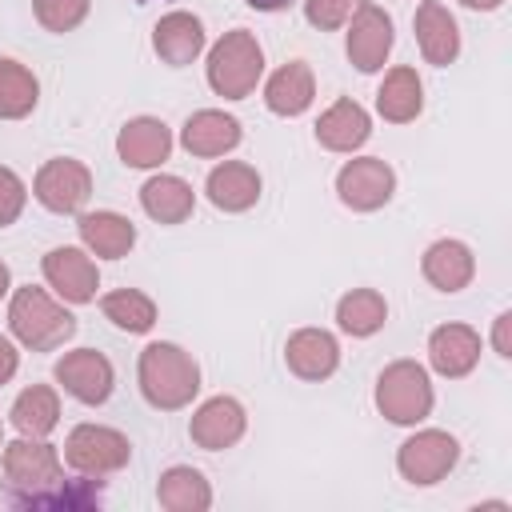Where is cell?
<instances>
[{
    "label": "cell",
    "instance_id": "obj_1",
    "mask_svg": "<svg viewBox=\"0 0 512 512\" xmlns=\"http://www.w3.org/2000/svg\"><path fill=\"white\" fill-rule=\"evenodd\" d=\"M136 380H140V392H144V400L152 408L176 412V408H188L192 396L200 392V364L180 344L156 340V344H148L140 352Z\"/></svg>",
    "mask_w": 512,
    "mask_h": 512
},
{
    "label": "cell",
    "instance_id": "obj_2",
    "mask_svg": "<svg viewBox=\"0 0 512 512\" xmlns=\"http://www.w3.org/2000/svg\"><path fill=\"white\" fill-rule=\"evenodd\" d=\"M8 328H12V336H16L24 348H32V352H52V348H60L64 340L76 336V316L64 312L44 288L28 284V288H16V292H12Z\"/></svg>",
    "mask_w": 512,
    "mask_h": 512
},
{
    "label": "cell",
    "instance_id": "obj_3",
    "mask_svg": "<svg viewBox=\"0 0 512 512\" xmlns=\"http://www.w3.org/2000/svg\"><path fill=\"white\" fill-rule=\"evenodd\" d=\"M264 72V52L252 32L232 28L208 52V84L224 100H244Z\"/></svg>",
    "mask_w": 512,
    "mask_h": 512
},
{
    "label": "cell",
    "instance_id": "obj_4",
    "mask_svg": "<svg viewBox=\"0 0 512 512\" xmlns=\"http://www.w3.org/2000/svg\"><path fill=\"white\" fill-rule=\"evenodd\" d=\"M432 400L436 396H432L428 372L416 360H392L376 376V408L392 424H420L432 412Z\"/></svg>",
    "mask_w": 512,
    "mask_h": 512
},
{
    "label": "cell",
    "instance_id": "obj_5",
    "mask_svg": "<svg viewBox=\"0 0 512 512\" xmlns=\"http://www.w3.org/2000/svg\"><path fill=\"white\" fill-rule=\"evenodd\" d=\"M64 460L80 476H112L132 460V444L124 432L104 428V424H76L64 440Z\"/></svg>",
    "mask_w": 512,
    "mask_h": 512
},
{
    "label": "cell",
    "instance_id": "obj_6",
    "mask_svg": "<svg viewBox=\"0 0 512 512\" xmlns=\"http://www.w3.org/2000/svg\"><path fill=\"white\" fill-rule=\"evenodd\" d=\"M456 460H460V444H456V436H448L440 428H424V432L408 436L396 452L400 476L416 488H428V484L444 480L456 468Z\"/></svg>",
    "mask_w": 512,
    "mask_h": 512
},
{
    "label": "cell",
    "instance_id": "obj_7",
    "mask_svg": "<svg viewBox=\"0 0 512 512\" xmlns=\"http://www.w3.org/2000/svg\"><path fill=\"white\" fill-rule=\"evenodd\" d=\"M32 196H36L48 212H56V216L80 212V208L88 204V196H92V172H88L80 160H72V156H56V160H48V164L36 172Z\"/></svg>",
    "mask_w": 512,
    "mask_h": 512
},
{
    "label": "cell",
    "instance_id": "obj_8",
    "mask_svg": "<svg viewBox=\"0 0 512 512\" xmlns=\"http://www.w3.org/2000/svg\"><path fill=\"white\" fill-rule=\"evenodd\" d=\"M392 192H396V172L380 156L348 160L336 172V196L352 212H376V208H384L392 200Z\"/></svg>",
    "mask_w": 512,
    "mask_h": 512
},
{
    "label": "cell",
    "instance_id": "obj_9",
    "mask_svg": "<svg viewBox=\"0 0 512 512\" xmlns=\"http://www.w3.org/2000/svg\"><path fill=\"white\" fill-rule=\"evenodd\" d=\"M56 384H64L68 396H76L80 404H104L116 388V372H112V360L96 348H76V352H64L52 368Z\"/></svg>",
    "mask_w": 512,
    "mask_h": 512
},
{
    "label": "cell",
    "instance_id": "obj_10",
    "mask_svg": "<svg viewBox=\"0 0 512 512\" xmlns=\"http://www.w3.org/2000/svg\"><path fill=\"white\" fill-rule=\"evenodd\" d=\"M248 428V416H244V404L232 400V396H212L204 400L192 420H188V436L196 448L204 452H220V448H232Z\"/></svg>",
    "mask_w": 512,
    "mask_h": 512
},
{
    "label": "cell",
    "instance_id": "obj_11",
    "mask_svg": "<svg viewBox=\"0 0 512 512\" xmlns=\"http://www.w3.org/2000/svg\"><path fill=\"white\" fill-rule=\"evenodd\" d=\"M392 52V16L376 4H360L356 16L348 20V60L360 72H376L384 68Z\"/></svg>",
    "mask_w": 512,
    "mask_h": 512
},
{
    "label": "cell",
    "instance_id": "obj_12",
    "mask_svg": "<svg viewBox=\"0 0 512 512\" xmlns=\"http://www.w3.org/2000/svg\"><path fill=\"white\" fill-rule=\"evenodd\" d=\"M44 280L48 288H56L68 304H92L96 288H100V272L92 264V256L84 248H52L44 256Z\"/></svg>",
    "mask_w": 512,
    "mask_h": 512
},
{
    "label": "cell",
    "instance_id": "obj_13",
    "mask_svg": "<svg viewBox=\"0 0 512 512\" xmlns=\"http://www.w3.org/2000/svg\"><path fill=\"white\" fill-rule=\"evenodd\" d=\"M284 364L300 380H328L340 368V344L324 328H300L284 344Z\"/></svg>",
    "mask_w": 512,
    "mask_h": 512
},
{
    "label": "cell",
    "instance_id": "obj_14",
    "mask_svg": "<svg viewBox=\"0 0 512 512\" xmlns=\"http://www.w3.org/2000/svg\"><path fill=\"white\" fill-rule=\"evenodd\" d=\"M480 360V332L468 328V324H440L432 328L428 336V364L448 376V380H460L476 368Z\"/></svg>",
    "mask_w": 512,
    "mask_h": 512
},
{
    "label": "cell",
    "instance_id": "obj_15",
    "mask_svg": "<svg viewBox=\"0 0 512 512\" xmlns=\"http://www.w3.org/2000/svg\"><path fill=\"white\" fill-rule=\"evenodd\" d=\"M412 28H416V44H420V52H424L428 64L448 68L460 56V28H456L452 12L440 0H420Z\"/></svg>",
    "mask_w": 512,
    "mask_h": 512
},
{
    "label": "cell",
    "instance_id": "obj_16",
    "mask_svg": "<svg viewBox=\"0 0 512 512\" xmlns=\"http://www.w3.org/2000/svg\"><path fill=\"white\" fill-rule=\"evenodd\" d=\"M168 152H172V132L156 116H136L116 136V156L128 168H156L168 160Z\"/></svg>",
    "mask_w": 512,
    "mask_h": 512
},
{
    "label": "cell",
    "instance_id": "obj_17",
    "mask_svg": "<svg viewBox=\"0 0 512 512\" xmlns=\"http://www.w3.org/2000/svg\"><path fill=\"white\" fill-rule=\"evenodd\" d=\"M204 192L220 212H248L260 200V172L244 160H224L208 172Z\"/></svg>",
    "mask_w": 512,
    "mask_h": 512
},
{
    "label": "cell",
    "instance_id": "obj_18",
    "mask_svg": "<svg viewBox=\"0 0 512 512\" xmlns=\"http://www.w3.org/2000/svg\"><path fill=\"white\" fill-rule=\"evenodd\" d=\"M420 272L436 292H460L476 276V256L460 240H436V244H428L424 260H420Z\"/></svg>",
    "mask_w": 512,
    "mask_h": 512
},
{
    "label": "cell",
    "instance_id": "obj_19",
    "mask_svg": "<svg viewBox=\"0 0 512 512\" xmlns=\"http://www.w3.org/2000/svg\"><path fill=\"white\" fill-rule=\"evenodd\" d=\"M152 48H156V56L164 64L184 68L204 52V24L192 12H168L152 28Z\"/></svg>",
    "mask_w": 512,
    "mask_h": 512
},
{
    "label": "cell",
    "instance_id": "obj_20",
    "mask_svg": "<svg viewBox=\"0 0 512 512\" xmlns=\"http://www.w3.org/2000/svg\"><path fill=\"white\" fill-rule=\"evenodd\" d=\"M372 136V120H368V112L356 104V100H336L328 112H320V120H316V140H320V148H328V152H356L364 140Z\"/></svg>",
    "mask_w": 512,
    "mask_h": 512
},
{
    "label": "cell",
    "instance_id": "obj_21",
    "mask_svg": "<svg viewBox=\"0 0 512 512\" xmlns=\"http://www.w3.org/2000/svg\"><path fill=\"white\" fill-rule=\"evenodd\" d=\"M180 144L192 156H224L240 144V120L228 116V112H216V108L192 112L184 132H180Z\"/></svg>",
    "mask_w": 512,
    "mask_h": 512
},
{
    "label": "cell",
    "instance_id": "obj_22",
    "mask_svg": "<svg viewBox=\"0 0 512 512\" xmlns=\"http://www.w3.org/2000/svg\"><path fill=\"white\" fill-rule=\"evenodd\" d=\"M312 96H316V80H312V68L304 60H288L264 84V104L276 116H300V112H308Z\"/></svg>",
    "mask_w": 512,
    "mask_h": 512
},
{
    "label": "cell",
    "instance_id": "obj_23",
    "mask_svg": "<svg viewBox=\"0 0 512 512\" xmlns=\"http://www.w3.org/2000/svg\"><path fill=\"white\" fill-rule=\"evenodd\" d=\"M420 108H424V84H420L416 68L396 64V68L384 76L380 92H376V112H380L388 124H408V120L420 116Z\"/></svg>",
    "mask_w": 512,
    "mask_h": 512
},
{
    "label": "cell",
    "instance_id": "obj_24",
    "mask_svg": "<svg viewBox=\"0 0 512 512\" xmlns=\"http://www.w3.org/2000/svg\"><path fill=\"white\" fill-rule=\"evenodd\" d=\"M76 228H80L84 248L104 256V260H120L136 244V224L120 212H88V216H80Z\"/></svg>",
    "mask_w": 512,
    "mask_h": 512
},
{
    "label": "cell",
    "instance_id": "obj_25",
    "mask_svg": "<svg viewBox=\"0 0 512 512\" xmlns=\"http://www.w3.org/2000/svg\"><path fill=\"white\" fill-rule=\"evenodd\" d=\"M140 204L156 224H184L196 208V192L180 176H152L140 188Z\"/></svg>",
    "mask_w": 512,
    "mask_h": 512
},
{
    "label": "cell",
    "instance_id": "obj_26",
    "mask_svg": "<svg viewBox=\"0 0 512 512\" xmlns=\"http://www.w3.org/2000/svg\"><path fill=\"white\" fill-rule=\"evenodd\" d=\"M156 500L168 512H208L212 508V488H208V480H204L200 468L172 464L160 476V484H156Z\"/></svg>",
    "mask_w": 512,
    "mask_h": 512
},
{
    "label": "cell",
    "instance_id": "obj_27",
    "mask_svg": "<svg viewBox=\"0 0 512 512\" xmlns=\"http://www.w3.org/2000/svg\"><path fill=\"white\" fill-rule=\"evenodd\" d=\"M8 420H12V428H16L20 436H48V432L60 424V396H56V388H48V384L24 388V392L12 400Z\"/></svg>",
    "mask_w": 512,
    "mask_h": 512
},
{
    "label": "cell",
    "instance_id": "obj_28",
    "mask_svg": "<svg viewBox=\"0 0 512 512\" xmlns=\"http://www.w3.org/2000/svg\"><path fill=\"white\" fill-rule=\"evenodd\" d=\"M384 320H388V304L376 288H352L336 304V324L348 336H376L384 328Z\"/></svg>",
    "mask_w": 512,
    "mask_h": 512
},
{
    "label": "cell",
    "instance_id": "obj_29",
    "mask_svg": "<svg viewBox=\"0 0 512 512\" xmlns=\"http://www.w3.org/2000/svg\"><path fill=\"white\" fill-rule=\"evenodd\" d=\"M40 100V84L36 76L20 64L0 56V120H24Z\"/></svg>",
    "mask_w": 512,
    "mask_h": 512
},
{
    "label": "cell",
    "instance_id": "obj_30",
    "mask_svg": "<svg viewBox=\"0 0 512 512\" xmlns=\"http://www.w3.org/2000/svg\"><path fill=\"white\" fill-rule=\"evenodd\" d=\"M100 312H104L120 332H132V336H140V332H148V328L156 324V304H152V296H144V292H136V288H116V292H108V296L100 300Z\"/></svg>",
    "mask_w": 512,
    "mask_h": 512
},
{
    "label": "cell",
    "instance_id": "obj_31",
    "mask_svg": "<svg viewBox=\"0 0 512 512\" xmlns=\"http://www.w3.org/2000/svg\"><path fill=\"white\" fill-rule=\"evenodd\" d=\"M88 4L92 0H32V12L48 32H72L76 24H84Z\"/></svg>",
    "mask_w": 512,
    "mask_h": 512
},
{
    "label": "cell",
    "instance_id": "obj_32",
    "mask_svg": "<svg viewBox=\"0 0 512 512\" xmlns=\"http://www.w3.org/2000/svg\"><path fill=\"white\" fill-rule=\"evenodd\" d=\"M360 4H368V0H304V16H308L312 28L336 32V28H344L356 16Z\"/></svg>",
    "mask_w": 512,
    "mask_h": 512
},
{
    "label": "cell",
    "instance_id": "obj_33",
    "mask_svg": "<svg viewBox=\"0 0 512 512\" xmlns=\"http://www.w3.org/2000/svg\"><path fill=\"white\" fill-rule=\"evenodd\" d=\"M24 200H28L24 180L12 168H0V228L16 224V216L24 212Z\"/></svg>",
    "mask_w": 512,
    "mask_h": 512
},
{
    "label": "cell",
    "instance_id": "obj_34",
    "mask_svg": "<svg viewBox=\"0 0 512 512\" xmlns=\"http://www.w3.org/2000/svg\"><path fill=\"white\" fill-rule=\"evenodd\" d=\"M492 348L508 360L512 356V312H500L496 316V328H492Z\"/></svg>",
    "mask_w": 512,
    "mask_h": 512
},
{
    "label": "cell",
    "instance_id": "obj_35",
    "mask_svg": "<svg viewBox=\"0 0 512 512\" xmlns=\"http://www.w3.org/2000/svg\"><path fill=\"white\" fill-rule=\"evenodd\" d=\"M16 368H20V352L12 348V340L0 336V384H8L16 376Z\"/></svg>",
    "mask_w": 512,
    "mask_h": 512
},
{
    "label": "cell",
    "instance_id": "obj_36",
    "mask_svg": "<svg viewBox=\"0 0 512 512\" xmlns=\"http://www.w3.org/2000/svg\"><path fill=\"white\" fill-rule=\"evenodd\" d=\"M248 8H256V12H284L288 4H296V0H244Z\"/></svg>",
    "mask_w": 512,
    "mask_h": 512
},
{
    "label": "cell",
    "instance_id": "obj_37",
    "mask_svg": "<svg viewBox=\"0 0 512 512\" xmlns=\"http://www.w3.org/2000/svg\"><path fill=\"white\" fill-rule=\"evenodd\" d=\"M464 8H476V12H492V8H500L504 0H460Z\"/></svg>",
    "mask_w": 512,
    "mask_h": 512
},
{
    "label": "cell",
    "instance_id": "obj_38",
    "mask_svg": "<svg viewBox=\"0 0 512 512\" xmlns=\"http://www.w3.org/2000/svg\"><path fill=\"white\" fill-rule=\"evenodd\" d=\"M8 288H12V272H8V264L0 260V296H4Z\"/></svg>",
    "mask_w": 512,
    "mask_h": 512
}]
</instances>
